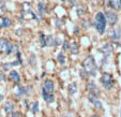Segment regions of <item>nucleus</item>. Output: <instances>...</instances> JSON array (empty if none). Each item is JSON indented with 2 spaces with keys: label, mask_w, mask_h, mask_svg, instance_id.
<instances>
[{
  "label": "nucleus",
  "mask_w": 121,
  "mask_h": 117,
  "mask_svg": "<svg viewBox=\"0 0 121 117\" xmlns=\"http://www.w3.org/2000/svg\"><path fill=\"white\" fill-rule=\"evenodd\" d=\"M84 13H85V11H84V8H82V7H80L79 10L77 9V14H78V15H82Z\"/></svg>",
  "instance_id": "nucleus-24"
},
{
  "label": "nucleus",
  "mask_w": 121,
  "mask_h": 117,
  "mask_svg": "<svg viewBox=\"0 0 121 117\" xmlns=\"http://www.w3.org/2000/svg\"><path fill=\"white\" fill-rule=\"evenodd\" d=\"M105 17H106V22H108L112 26L115 25V24L117 23V21H118V16H117V14L112 11H106L105 12Z\"/></svg>",
  "instance_id": "nucleus-5"
},
{
  "label": "nucleus",
  "mask_w": 121,
  "mask_h": 117,
  "mask_svg": "<svg viewBox=\"0 0 121 117\" xmlns=\"http://www.w3.org/2000/svg\"><path fill=\"white\" fill-rule=\"evenodd\" d=\"M106 17L103 13H98L95 15V28L100 35H103L105 31Z\"/></svg>",
  "instance_id": "nucleus-2"
},
{
  "label": "nucleus",
  "mask_w": 121,
  "mask_h": 117,
  "mask_svg": "<svg viewBox=\"0 0 121 117\" xmlns=\"http://www.w3.org/2000/svg\"><path fill=\"white\" fill-rule=\"evenodd\" d=\"M0 23H1L2 28H5V27H9L12 24V22H11V19L8 18V17H1V18H0Z\"/></svg>",
  "instance_id": "nucleus-12"
},
{
  "label": "nucleus",
  "mask_w": 121,
  "mask_h": 117,
  "mask_svg": "<svg viewBox=\"0 0 121 117\" xmlns=\"http://www.w3.org/2000/svg\"><path fill=\"white\" fill-rule=\"evenodd\" d=\"M12 66H13L12 63H4V64H3V69H4L5 71H7V70H8V69H10V68H11Z\"/></svg>",
  "instance_id": "nucleus-23"
},
{
  "label": "nucleus",
  "mask_w": 121,
  "mask_h": 117,
  "mask_svg": "<svg viewBox=\"0 0 121 117\" xmlns=\"http://www.w3.org/2000/svg\"><path fill=\"white\" fill-rule=\"evenodd\" d=\"M87 87L89 88V90L91 91V94H94L95 96H98L99 94V89H98V87H96V85H94L93 83H88V85H87Z\"/></svg>",
  "instance_id": "nucleus-11"
},
{
  "label": "nucleus",
  "mask_w": 121,
  "mask_h": 117,
  "mask_svg": "<svg viewBox=\"0 0 121 117\" xmlns=\"http://www.w3.org/2000/svg\"><path fill=\"white\" fill-rule=\"evenodd\" d=\"M5 11H7V9H5V4H4L3 1H1V2H0V15L3 14Z\"/></svg>",
  "instance_id": "nucleus-18"
},
{
  "label": "nucleus",
  "mask_w": 121,
  "mask_h": 117,
  "mask_svg": "<svg viewBox=\"0 0 121 117\" xmlns=\"http://www.w3.org/2000/svg\"><path fill=\"white\" fill-rule=\"evenodd\" d=\"M1 28H2V26H1V23H0V29H1Z\"/></svg>",
  "instance_id": "nucleus-31"
},
{
  "label": "nucleus",
  "mask_w": 121,
  "mask_h": 117,
  "mask_svg": "<svg viewBox=\"0 0 121 117\" xmlns=\"http://www.w3.org/2000/svg\"><path fill=\"white\" fill-rule=\"evenodd\" d=\"M71 51L73 52L74 54H75V53H77V51H78V50H77V46H76V44H75V43H73V44H72V45H71Z\"/></svg>",
  "instance_id": "nucleus-22"
},
{
  "label": "nucleus",
  "mask_w": 121,
  "mask_h": 117,
  "mask_svg": "<svg viewBox=\"0 0 121 117\" xmlns=\"http://www.w3.org/2000/svg\"><path fill=\"white\" fill-rule=\"evenodd\" d=\"M14 45L7 41L5 39H0V53H5V54H11L13 52Z\"/></svg>",
  "instance_id": "nucleus-3"
},
{
  "label": "nucleus",
  "mask_w": 121,
  "mask_h": 117,
  "mask_svg": "<svg viewBox=\"0 0 121 117\" xmlns=\"http://www.w3.org/2000/svg\"><path fill=\"white\" fill-rule=\"evenodd\" d=\"M46 45H49V46L55 45V41H54L53 37H50V36L46 37Z\"/></svg>",
  "instance_id": "nucleus-16"
},
{
  "label": "nucleus",
  "mask_w": 121,
  "mask_h": 117,
  "mask_svg": "<svg viewBox=\"0 0 121 117\" xmlns=\"http://www.w3.org/2000/svg\"><path fill=\"white\" fill-rule=\"evenodd\" d=\"M89 100L93 103V105H94V108H102V102L100 101L98 99V96H95L94 94H91L90 92L89 94Z\"/></svg>",
  "instance_id": "nucleus-6"
},
{
  "label": "nucleus",
  "mask_w": 121,
  "mask_h": 117,
  "mask_svg": "<svg viewBox=\"0 0 121 117\" xmlns=\"http://www.w3.org/2000/svg\"><path fill=\"white\" fill-rule=\"evenodd\" d=\"M109 5L116 11L121 10V0H109Z\"/></svg>",
  "instance_id": "nucleus-9"
},
{
  "label": "nucleus",
  "mask_w": 121,
  "mask_h": 117,
  "mask_svg": "<svg viewBox=\"0 0 121 117\" xmlns=\"http://www.w3.org/2000/svg\"><path fill=\"white\" fill-rule=\"evenodd\" d=\"M38 8H39V11L41 12V13H45L46 9H45V7H44V4H43V3H39V5H38Z\"/></svg>",
  "instance_id": "nucleus-20"
},
{
  "label": "nucleus",
  "mask_w": 121,
  "mask_h": 117,
  "mask_svg": "<svg viewBox=\"0 0 121 117\" xmlns=\"http://www.w3.org/2000/svg\"><path fill=\"white\" fill-rule=\"evenodd\" d=\"M69 91L70 94H74L76 91V84H71V85H69Z\"/></svg>",
  "instance_id": "nucleus-17"
},
{
  "label": "nucleus",
  "mask_w": 121,
  "mask_h": 117,
  "mask_svg": "<svg viewBox=\"0 0 121 117\" xmlns=\"http://www.w3.org/2000/svg\"><path fill=\"white\" fill-rule=\"evenodd\" d=\"M120 116H121V114H120Z\"/></svg>",
  "instance_id": "nucleus-32"
},
{
  "label": "nucleus",
  "mask_w": 121,
  "mask_h": 117,
  "mask_svg": "<svg viewBox=\"0 0 121 117\" xmlns=\"http://www.w3.org/2000/svg\"><path fill=\"white\" fill-rule=\"evenodd\" d=\"M12 117H19L18 113H14V114H13V116H12Z\"/></svg>",
  "instance_id": "nucleus-28"
},
{
  "label": "nucleus",
  "mask_w": 121,
  "mask_h": 117,
  "mask_svg": "<svg viewBox=\"0 0 121 117\" xmlns=\"http://www.w3.org/2000/svg\"><path fill=\"white\" fill-rule=\"evenodd\" d=\"M42 94H43V99L45 100L46 102H48V103H50V102L54 101V96L50 92H47L45 89H42Z\"/></svg>",
  "instance_id": "nucleus-8"
},
{
  "label": "nucleus",
  "mask_w": 121,
  "mask_h": 117,
  "mask_svg": "<svg viewBox=\"0 0 121 117\" xmlns=\"http://www.w3.org/2000/svg\"><path fill=\"white\" fill-rule=\"evenodd\" d=\"M13 104L12 103H5V105H4V112L7 113V114H11L12 112H13Z\"/></svg>",
  "instance_id": "nucleus-14"
},
{
  "label": "nucleus",
  "mask_w": 121,
  "mask_h": 117,
  "mask_svg": "<svg viewBox=\"0 0 121 117\" xmlns=\"http://www.w3.org/2000/svg\"><path fill=\"white\" fill-rule=\"evenodd\" d=\"M43 88L47 92H50V94H52V92L54 91V89H55V86H54L53 82H52L50 80H46L45 83H44V87Z\"/></svg>",
  "instance_id": "nucleus-7"
},
{
  "label": "nucleus",
  "mask_w": 121,
  "mask_h": 117,
  "mask_svg": "<svg viewBox=\"0 0 121 117\" xmlns=\"http://www.w3.org/2000/svg\"><path fill=\"white\" fill-rule=\"evenodd\" d=\"M32 113H37L38 112V110H39V103L38 102H35V103H33L32 104Z\"/></svg>",
  "instance_id": "nucleus-19"
},
{
  "label": "nucleus",
  "mask_w": 121,
  "mask_h": 117,
  "mask_svg": "<svg viewBox=\"0 0 121 117\" xmlns=\"http://www.w3.org/2000/svg\"><path fill=\"white\" fill-rule=\"evenodd\" d=\"M101 83L103 84V86L106 88V89H110L112 87V76L109 73H104L101 76Z\"/></svg>",
  "instance_id": "nucleus-4"
},
{
  "label": "nucleus",
  "mask_w": 121,
  "mask_h": 117,
  "mask_svg": "<svg viewBox=\"0 0 121 117\" xmlns=\"http://www.w3.org/2000/svg\"><path fill=\"white\" fill-rule=\"evenodd\" d=\"M3 99V97H2V94H0V100H2Z\"/></svg>",
  "instance_id": "nucleus-29"
},
{
  "label": "nucleus",
  "mask_w": 121,
  "mask_h": 117,
  "mask_svg": "<svg viewBox=\"0 0 121 117\" xmlns=\"http://www.w3.org/2000/svg\"><path fill=\"white\" fill-rule=\"evenodd\" d=\"M40 42H41V46H46V39L44 38V36L42 35L40 38Z\"/></svg>",
  "instance_id": "nucleus-21"
},
{
  "label": "nucleus",
  "mask_w": 121,
  "mask_h": 117,
  "mask_svg": "<svg viewBox=\"0 0 121 117\" xmlns=\"http://www.w3.org/2000/svg\"><path fill=\"white\" fill-rule=\"evenodd\" d=\"M4 78H5V76L3 74V72L0 71V81H4Z\"/></svg>",
  "instance_id": "nucleus-25"
},
{
  "label": "nucleus",
  "mask_w": 121,
  "mask_h": 117,
  "mask_svg": "<svg viewBox=\"0 0 121 117\" xmlns=\"http://www.w3.org/2000/svg\"><path fill=\"white\" fill-rule=\"evenodd\" d=\"M17 92H18L19 94H22L24 92V88H23V87H19V88H18V91H17Z\"/></svg>",
  "instance_id": "nucleus-26"
},
{
  "label": "nucleus",
  "mask_w": 121,
  "mask_h": 117,
  "mask_svg": "<svg viewBox=\"0 0 121 117\" xmlns=\"http://www.w3.org/2000/svg\"><path fill=\"white\" fill-rule=\"evenodd\" d=\"M82 67H84L85 71L87 72L88 74H90L91 76L96 75V67H95V62H94V59L92 56H88V57L84 60Z\"/></svg>",
  "instance_id": "nucleus-1"
},
{
  "label": "nucleus",
  "mask_w": 121,
  "mask_h": 117,
  "mask_svg": "<svg viewBox=\"0 0 121 117\" xmlns=\"http://www.w3.org/2000/svg\"><path fill=\"white\" fill-rule=\"evenodd\" d=\"M10 78H11L13 82H15V83H19V81H21L19 74L17 73L16 71H11L10 72Z\"/></svg>",
  "instance_id": "nucleus-10"
},
{
  "label": "nucleus",
  "mask_w": 121,
  "mask_h": 117,
  "mask_svg": "<svg viewBox=\"0 0 121 117\" xmlns=\"http://www.w3.org/2000/svg\"><path fill=\"white\" fill-rule=\"evenodd\" d=\"M58 62L61 63V64L65 63V56H64L63 53H60L59 55H58Z\"/></svg>",
  "instance_id": "nucleus-15"
},
{
  "label": "nucleus",
  "mask_w": 121,
  "mask_h": 117,
  "mask_svg": "<svg viewBox=\"0 0 121 117\" xmlns=\"http://www.w3.org/2000/svg\"><path fill=\"white\" fill-rule=\"evenodd\" d=\"M120 37H121V33H120V30H119L118 28H116V29L110 33V38L114 39V40H118Z\"/></svg>",
  "instance_id": "nucleus-13"
},
{
  "label": "nucleus",
  "mask_w": 121,
  "mask_h": 117,
  "mask_svg": "<svg viewBox=\"0 0 121 117\" xmlns=\"http://www.w3.org/2000/svg\"><path fill=\"white\" fill-rule=\"evenodd\" d=\"M63 47H64V50H68V47H69V46H68V41L64 42V46H63Z\"/></svg>",
  "instance_id": "nucleus-27"
},
{
  "label": "nucleus",
  "mask_w": 121,
  "mask_h": 117,
  "mask_svg": "<svg viewBox=\"0 0 121 117\" xmlns=\"http://www.w3.org/2000/svg\"><path fill=\"white\" fill-rule=\"evenodd\" d=\"M91 117H99L98 115H93V116H91Z\"/></svg>",
  "instance_id": "nucleus-30"
}]
</instances>
